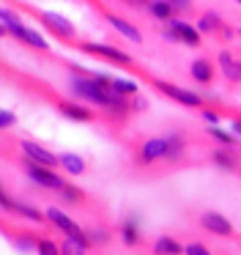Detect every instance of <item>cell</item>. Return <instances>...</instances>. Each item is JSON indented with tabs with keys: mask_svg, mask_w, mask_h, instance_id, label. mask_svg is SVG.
<instances>
[{
	"mask_svg": "<svg viewBox=\"0 0 241 255\" xmlns=\"http://www.w3.org/2000/svg\"><path fill=\"white\" fill-rule=\"evenodd\" d=\"M93 77V74H91ZM91 77H71V91H74L80 99H85V102H91V105H96V107H104V110H110V105L115 102V94H107V91H102L96 83H93Z\"/></svg>",
	"mask_w": 241,
	"mask_h": 255,
	"instance_id": "6da1fadb",
	"label": "cell"
},
{
	"mask_svg": "<svg viewBox=\"0 0 241 255\" xmlns=\"http://www.w3.org/2000/svg\"><path fill=\"white\" fill-rule=\"evenodd\" d=\"M19 165H22V170H25L27 176H30V181H33V184H38V187H44V189H55V192H60V189H63L66 184H69V181H63V178H60L58 173H52L49 167H44V165H38V162L27 159V156H22Z\"/></svg>",
	"mask_w": 241,
	"mask_h": 255,
	"instance_id": "7a4b0ae2",
	"label": "cell"
},
{
	"mask_svg": "<svg viewBox=\"0 0 241 255\" xmlns=\"http://www.w3.org/2000/svg\"><path fill=\"white\" fill-rule=\"evenodd\" d=\"M27 11H30L41 25H47L55 39L66 41V44H74V25L66 17H60V14H55V11H38V8H27Z\"/></svg>",
	"mask_w": 241,
	"mask_h": 255,
	"instance_id": "3957f363",
	"label": "cell"
},
{
	"mask_svg": "<svg viewBox=\"0 0 241 255\" xmlns=\"http://www.w3.org/2000/svg\"><path fill=\"white\" fill-rule=\"evenodd\" d=\"M145 80H151L153 88L162 91L167 99L178 102V105H184V107H200L203 110V96L192 94V91H186V88H178V85H173V83H164V80H159V77H145Z\"/></svg>",
	"mask_w": 241,
	"mask_h": 255,
	"instance_id": "277c9868",
	"label": "cell"
},
{
	"mask_svg": "<svg viewBox=\"0 0 241 255\" xmlns=\"http://www.w3.org/2000/svg\"><path fill=\"white\" fill-rule=\"evenodd\" d=\"M74 47L82 52H91V55H96V58H104V61H113V63H118V66H131V58L123 55L120 50H115V47L96 44V41H77Z\"/></svg>",
	"mask_w": 241,
	"mask_h": 255,
	"instance_id": "5b68a950",
	"label": "cell"
},
{
	"mask_svg": "<svg viewBox=\"0 0 241 255\" xmlns=\"http://www.w3.org/2000/svg\"><path fill=\"white\" fill-rule=\"evenodd\" d=\"M47 220L52 222V225L58 228V231H63V236H69V239H80V242H88L85 231H82V228L77 225V222L71 220V217H66L60 209H55V206H49V209H47ZM88 244H91V242H88Z\"/></svg>",
	"mask_w": 241,
	"mask_h": 255,
	"instance_id": "8992f818",
	"label": "cell"
},
{
	"mask_svg": "<svg viewBox=\"0 0 241 255\" xmlns=\"http://www.w3.org/2000/svg\"><path fill=\"white\" fill-rule=\"evenodd\" d=\"M200 225H203V231L214 233V236H225V239H233L236 236L230 220L225 214H219V211H203V214H200Z\"/></svg>",
	"mask_w": 241,
	"mask_h": 255,
	"instance_id": "52a82bcc",
	"label": "cell"
},
{
	"mask_svg": "<svg viewBox=\"0 0 241 255\" xmlns=\"http://www.w3.org/2000/svg\"><path fill=\"white\" fill-rule=\"evenodd\" d=\"M164 151H167V137L142 140L140 148H137V165H151L156 159H164Z\"/></svg>",
	"mask_w": 241,
	"mask_h": 255,
	"instance_id": "ba28073f",
	"label": "cell"
},
{
	"mask_svg": "<svg viewBox=\"0 0 241 255\" xmlns=\"http://www.w3.org/2000/svg\"><path fill=\"white\" fill-rule=\"evenodd\" d=\"M19 148H22V154H25L27 159L38 162V165L49 167V170H52L55 165H60V156H55L52 151H47V148H44V145L33 143V140H19Z\"/></svg>",
	"mask_w": 241,
	"mask_h": 255,
	"instance_id": "9c48e42d",
	"label": "cell"
},
{
	"mask_svg": "<svg viewBox=\"0 0 241 255\" xmlns=\"http://www.w3.org/2000/svg\"><path fill=\"white\" fill-rule=\"evenodd\" d=\"M0 200H3V209H5V211H14V214L25 217V220H30V222H38V225H41V222L47 220V217H44L41 211L36 209V206L22 203V200H11V198H8V192L0 195Z\"/></svg>",
	"mask_w": 241,
	"mask_h": 255,
	"instance_id": "30bf717a",
	"label": "cell"
},
{
	"mask_svg": "<svg viewBox=\"0 0 241 255\" xmlns=\"http://www.w3.org/2000/svg\"><path fill=\"white\" fill-rule=\"evenodd\" d=\"M58 110H60V116H66L69 121H77V124L96 121V113L85 105H77V102H58Z\"/></svg>",
	"mask_w": 241,
	"mask_h": 255,
	"instance_id": "8fae6325",
	"label": "cell"
},
{
	"mask_svg": "<svg viewBox=\"0 0 241 255\" xmlns=\"http://www.w3.org/2000/svg\"><path fill=\"white\" fill-rule=\"evenodd\" d=\"M102 14H104V19H107V22L113 25L115 30H118V33H123L126 39H129V41H134V44H142V33H140V30H137V28H134V25H131V22H126L123 17H118V14L107 11V8H104Z\"/></svg>",
	"mask_w": 241,
	"mask_h": 255,
	"instance_id": "7c38bea8",
	"label": "cell"
},
{
	"mask_svg": "<svg viewBox=\"0 0 241 255\" xmlns=\"http://www.w3.org/2000/svg\"><path fill=\"white\" fill-rule=\"evenodd\" d=\"M167 28L173 30V33H178V39L184 41V44H189V47H200V44H203L200 30L192 28V25H186V22H181V19H173V22H167Z\"/></svg>",
	"mask_w": 241,
	"mask_h": 255,
	"instance_id": "4fadbf2b",
	"label": "cell"
},
{
	"mask_svg": "<svg viewBox=\"0 0 241 255\" xmlns=\"http://www.w3.org/2000/svg\"><path fill=\"white\" fill-rule=\"evenodd\" d=\"M211 162L219 167V170H228V173H236V170H241L239 154H236V151H230V148H217V151L211 154Z\"/></svg>",
	"mask_w": 241,
	"mask_h": 255,
	"instance_id": "5bb4252c",
	"label": "cell"
},
{
	"mask_svg": "<svg viewBox=\"0 0 241 255\" xmlns=\"http://www.w3.org/2000/svg\"><path fill=\"white\" fill-rule=\"evenodd\" d=\"M189 74H192V80H195V83L208 85L214 80V63L208 61V58H197V61H192Z\"/></svg>",
	"mask_w": 241,
	"mask_h": 255,
	"instance_id": "9a60e30c",
	"label": "cell"
},
{
	"mask_svg": "<svg viewBox=\"0 0 241 255\" xmlns=\"http://www.w3.org/2000/svg\"><path fill=\"white\" fill-rule=\"evenodd\" d=\"M120 236L129 247H137L140 244V217L137 214H129L123 222H120Z\"/></svg>",
	"mask_w": 241,
	"mask_h": 255,
	"instance_id": "2e32d148",
	"label": "cell"
},
{
	"mask_svg": "<svg viewBox=\"0 0 241 255\" xmlns=\"http://www.w3.org/2000/svg\"><path fill=\"white\" fill-rule=\"evenodd\" d=\"M219 69L230 83H241V61H236L233 52H219Z\"/></svg>",
	"mask_w": 241,
	"mask_h": 255,
	"instance_id": "e0dca14e",
	"label": "cell"
},
{
	"mask_svg": "<svg viewBox=\"0 0 241 255\" xmlns=\"http://www.w3.org/2000/svg\"><path fill=\"white\" fill-rule=\"evenodd\" d=\"M5 233H8V239L14 242V247L19 250V253H33V250H38V239L27 236L25 231H19V228H16V233H14V228L5 225Z\"/></svg>",
	"mask_w": 241,
	"mask_h": 255,
	"instance_id": "ac0fdd59",
	"label": "cell"
},
{
	"mask_svg": "<svg viewBox=\"0 0 241 255\" xmlns=\"http://www.w3.org/2000/svg\"><path fill=\"white\" fill-rule=\"evenodd\" d=\"M0 22H3V33H8V36H14V39H22V33H25V25L19 22V17H16L11 8H3L0 11Z\"/></svg>",
	"mask_w": 241,
	"mask_h": 255,
	"instance_id": "d6986e66",
	"label": "cell"
},
{
	"mask_svg": "<svg viewBox=\"0 0 241 255\" xmlns=\"http://www.w3.org/2000/svg\"><path fill=\"white\" fill-rule=\"evenodd\" d=\"M151 250H153V255H184L186 253L184 244L175 242V239H170V236H159Z\"/></svg>",
	"mask_w": 241,
	"mask_h": 255,
	"instance_id": "ffe728a7",
	"label": "cell"
},
{
	"mask_svg": "<svg viewBox=\"0 0 241 255\" xmlns=\"http://www.w3.org/2000/svg\"><path fill=\"white\" fill-rule=\"evenodd\" d=\"M184 151H186V140H184V134H170L167 137V151H164V159L173 165V162H181L184 159Z\"/></svg>",
	"mask_w": 241,
	"mask_h": 255,
	"instance_id": "44dd1931",
	"label": "cell"
},
{
	"mask_svg": "<svg viewBox=\"0 0 241 255\" xmlns=\"http://www.w3.org/2000/svg\"><path fill=\"white\" fill-rule=\"evenodd\" d=\"M148 11H151V17L162 19V22H173V19H178V11L173 8L170 0H153L151 6H148Z\"/></svg>",
	"mask_w": 241,
	"mask_h": 255,
	"instance_id": "7402d4cb",
	"label": "cell"
},
{
	"mask_svg": "<svg viewBox=\"0 0 241 255\" xmlns=\"http://www.w3.org/2000/svg\"><path fill=\"white\" fill-rule=\"evenodd\" d=\"M60 167H63L66 173H71V176H82V173L88 170L85 159L77 154H60Z\"/></svg>",
	"mask_w": 241,
	"mask_h": 255,
	"instance_id": "603a6c76",
	"label": "cell"
},
{
	"mask_svg": "<svg viewBox=\"0 0 241 255\" xmlns=\"http://www.w3.org/2000/svg\"><path fill=\"white\" fill-rule=\"evenodd\" d=\"M222 25H225V22H222V19H219L214 11H206L200 19H197V30H200V33H217V36H219Z\"/></svg>",
	"mask_w": 241,
	"mask_h": 255,
	"instance_id": "cb8c5ba5",
	"label": "cell"
},
{
	"mask_svg": "<svg viewBox=\"0 0 241 255\" xmlns=\"http://www.w3.org/2000/svg\"><path fill=\"white\" fill-rule=\"evenodd\" d=\"M88 253H91V244H88V242L69 239V236L60 242V255H88Z\"/></svg>",
	"mask_w": 241,
	"mask_h": 255,
	"instance_id": "d4e9b609",
	"label": "cell"
},
{
	"mask_svg": "<svg viewBox=\"0 0 241 255\" xmlns=\"http://www.w3.org/2000/svg\"><path fill=\"white\" fill-rule=\"evenodd\" d=\"M85 236L91 242V247H102V244H107L113 239V231L110 228H85Z\"/></svg>",
	"mask_w": 241,
	"mask_h": 255,
	"instance_id": "484cf974",
	"label": "cell"
},
{
	"mask_svg": "<svg viewBox=\"0 0 241 255\" xmlns=\"http://www.w3.org/2000/svg\"><path fill=\"white\" fill-rule=\"evenodd\" d=\"M208 134H211L222 148L236 151V140H233V134H230V132H225V129H219V127H208Z\"/></svg>",
	"mask_w": 241,
	"mask_h": 255,
	"instance_id": "4316f807",
	"label": "cell"
},
{
	"mask_svg": "<svg viewBox=\"0 0 241 255\" xmlns=\"http://www.w3.org/2000/svg\"><path fill=\"white\" fill-rule=\"evenodd\" d=\"M113 94L115 96H137V85L131 83V80H120V77H115L113 80Z\"/></svg>",
	"mask_w": 241,
	"mask_h": 255,
	"instance_id": "83f0119b",
	"label": "cell"
},
{
	"mask_svg": "<svg viewBox=\"0 0 241 255\" xmlns=\"http://www.w3.org/2000/svg\"><path fill=\"white\" fill-rule=\"evenodd\" d=\"M22 44H27V47H33V50H41V52H49L47 50V41H44L41 39V33H36V30H30V28H27L25 30V33H22Z\"/></svg>",
	"mask_w": 241,
	"mask_h": 255,
	"instance_id": "f1b7e54d",
	"label": "cell"
},
{
	"mask_svg": "<svg viewBox=\"0 0 241 255\" xmlns=\"http://www.w3.org/2000/svg\"><path fill=\"white\" fill-rule=\"evenodd\" d=\"M60 198H63L66 203H85V192L77 189L74 184H66V187L60 189Z\"/></svg>",
	"mask_w": 241,
	"mask_h": 255,
	"instance_id": "f546056e",
	"label": "cell"
},
{
	"mask_svg": "<svg viewBox=\"0 0 241 255\" xmlns=\"http://www.w3.org/2000/svg\"><path fill=\"white\" fill-rule=\"evenodd\" d=\"M38 255H60V244L52 239H38Z\"/></svg>",
	"mask_w": 241,
	"mask_h": 255,
	"instance_id": "4dcf8cb0",
	"label": "cell"
},
{
	"mask_svg": "<svg viewBox=\"0 0 241 255\" xmlns=\"http://www.w3.org/2000/svg\"><path fill=\"white\" fill-rule=\"evenodd\" d=\"M184 255H214V253L206 247V244H200V242H189V244H186V253Z\"/></svg>",
	"mask_w": 241,
	"mask_h": 255,
	"instance_id": "1f68e13d",
	"label": "cell"
},
{
	"mask_svg": "<svg viewBox=\"0 0 241 255\" xmlns=\"http://www.w3.org/2000/svg\"><path fill=\"white\" fill-rule=\"evenodd\" d=\"M173 3V8L178 14H186V11H192V0H170Z\"/></svg>",
	"mask_w": 241,
	"mask_h": 255,
	"instance_id": "d6a6232c",
	"label": "cell"
},
{
	"mask_svg": "<svg viewBox=\"0 0 241 255\" xmlns=\"http://www.w3.org/2000/svg\"><path fill=\"white\" fill-rule=\"evenodd\" d=\"M0 124H3L5 129H8V127H14V124H16V116H14L11 110H3V113H0Z\"/></svg>",
	"mask_w": 241,
	"mask_h": 255,
	"instance_id": "836d02e7",
	"label": "cell"
},
{
	"mask_svg": "<svg viewBox=\"0 0 241 255\" xmlns=\"http://www.w3.org/2000/svg\"><path fill=\"white\" fill-rule=\"evenodd\" d=\"M203 118H206L211 127H217V121H219V113H214V110H208V107H203Z\"/></svg>",
	"mask_w": 241,
	"mask_h": 255,
	"instance_id": "e575fe53",
	"label": "cell"
},
{
	"mask_svg": "<svg viewBox=\"0 0 241 255\" xmlns=\"http://www.w3.org/2000/svg\"><path fill=\"white\" fill-rule=\"evenodd\" d=\"M236 33H239V30H233V28H230V25H222V30H219V39L230 41V39H233Z\"/></svg>",
	"mask_w": 241,
	"mask_h": 255,
	"instance_id": "d590c367",
	"label": "cell"
},
{
	"mask_svg": "<svg viewBox=\"0 0 241 255\" xmlns=\"http://www.w3.org/2000/svg\"><path fill=\"white\" fill-rule=\"evenodd\" d=\"M145 107H148V102L142 99V96H134V99H131V110H134V113L145 110Z\"/></svg>",
	"mask_w": 241,
	"mask_h": 255,
	"instance_id": "8d00e7d4",
	"label": "cell"
},
{
	"mask_svg": "<svg viewBox=\"0 0 241 255\" xmlns=\"http://www.w3.org/2000/svg\"><path fill=\"white\" fill-rule=\"evenodd\" d=\"M233 132L241 137V118H233Z\"/></svg>",
	"mask_w": 241,
	"mask_h": 255,
	"instance_id": "74e56055",
	"label": "cell"
},
{
	"mask_svg": "<svg viewBox=\"0 0 241 255\" xmlns=\"http://www.w3.org/2000/svg\"><path fill=\"white\" fill-rule=\"evenodd\" d=\"M236 3H241V0H236Z\"/></svg>",
	"mask_w": 241,
	"mask_h": 255,
	"instance_id": "f35d334b",
	"label": "cell"
},
{
	"mask_svg": "<svg viewBox=\"0 0 241 255\" xmlns=\"http://www.w3.org/2000/svg\"><path fill=\"white\" fill-rule=\"evenodd\" d=\"M239 36H241V30H239Z\"/></svg>",
	"mask_w": 241,
	"mask_h": 255,
	"instance_id": "ab89813d",
	"label": "cell"
}]
</instances>
